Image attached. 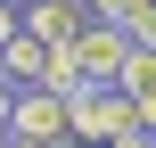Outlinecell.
<instances>
[{"label":"cell","instance_id":"obj_1","mask_svg":"<svg viewBox=\"0 0 156 148\" xmlns=\"http://www.w3.org/2000/svg\"><path fill=\"white\" fill-rule=\"evenodd\" d=\"M140 115H132V91H115V82H82V91H66V140L74 148H107L115 132H132Z\"/></svg>","mask_w":156,"mask_h":148},{"label":"cell","instance_id":"obj_2","mask_svg":"<svg viewBox=\"0 0 156 148\" xmlns=\"http://www.w3.org/2000/svg\"><path fill=\"white\" fill-rule=\"evenodd\" d=\"M8 132H16V140H66V99H58V91H41V82H16Z\"/></svg>","mask_w":156,"mask_h":148},{"label":"cell","instance_id":"obj_3","mask_svg":"<svg viewBox=\"0 0 156 148\" xmlns=\"http://www.w3.org/2000/svg\"><path fill=\"white\" fill-rule=\"evenodd\" d=\"M74 58H82V74H90V82H115V74H123V58H132V33L90 16V25L74 33Z\"/></svg>","mask_w":156,"mask_h":148},{"label":"cell","instance_id":"obj_4","mask_svg":"<svg viewBox=\"0 0 156 148\" xmlns=\"http://www.w3.org/2000/svg\"><path fill=\"white\" fill-rule=\"evenodd\" d=\"M16 25H25L33 41H49V49H58V41H74L90 16H82V0H25V8H16Z\"/></svg>","mask_w":156,"mask_h":148},{"label":"cell","instance_id":"obj_5","mask_svg":"<svg viewBox=\"0 0 156 148\" xmlns=\"http://www.w3.org/2000/svg\"><path fill=\"white\" fill-rule=\"evenodd\" d=\"M41 66H49V41H33L25 25L0 41V82H41Z\"/></svg>","mask_w":156,"mask_h":148},{"label":"cell","instance_id":"obj_6","mask_svg":"<svg viewBox=\"0 0 156 148\" xmlns=\"http://www.w3.org/2000/svg\"><path fill=\"white\" fill-rule=\"evenodd\" d=\"M82 82H90V74H82L74 41H58V49H49V66H41V91H58V99H66V91H82Z\"/></svg>","mask_w":156,"mask_h":148},{"label":"cell","instance_id":"obj_7","mask_svg":"<svg viewBox=\"0 0 156 148\" xmlns=\"http://www.w3.org/2000/svg\"><path fill=\"white\" fill-rule=\"evenodd\" d=\"M115 91H156V49H140V41H132V58H123Z\"/></svg>","mask_w":156,"mask_h":148},{"label":"cell","instance_id":"obj_8","mask_svg":"<svg viewBox=\"0 0 156 148\" xmlns=\"http://www.w3.org/2000/svg\"><path fill=\"white\" fill-rule=\"evenodd\" d=\"M140 8H156V0H82V16H99V25H132Z\"/></svg>","mask_w":156,"mask_h":148},{"label":"cell","instance_id":"obj_9","mask_svg":"<svg viewBox=\"0 0 156 148\" xmlns=\"http://www.w3.org/2000/svg\"><path fill=\"white\" fill-rule=\"evenodd\" d=\"M123 33H132V41H140V49H156V8H140V16H132V25H123Z\"/></svg>","mask_w":156,"mask_h":148},{"label":"cell","instance_id":"obj_10","mask_svg":"<svg viewBox=\"0 0 156 148\" xmlns=\"http://www.w3.org/2000/svg\"><path fill=\"white\" fill-rule=\"evenodd\" d=\"M132 115H140V132H156V91H132Z\"/></svg>","mask_w":156,"mask_h":148},{"label":"cell","instance_id":"obj_11","mask_svg":"<svg viewBox=\"0 0 156 148\" xmlns=\"http://www.w3.org/2000/svg\"><path fill=\"white\" fill-rule=\"evenodd\" d=\"M107 148H156V140H148V132H140V124H132V132H115V140H107Z\"/></svg>","mask_w":156,"mask_h":148},{"label":"cell","instance_id":"obj_12","mask_svg":"<svg viewBox=\"0 0 156 148\" xmlns=\"http://www.w3.org/2000/svg\"><path fill=\"white\" fill-rule=\"evenodd\" d=\"M8 148H74V140H16V132H8Z\"/></svg>","mask_w":156,"mask_h":148},{"label":"cell","instance_id":"obj_13","mask_svg":"<svg viewBox=\"0 0 156 148\" xmlns=\"http://www.w3.org/2000/svg\"><path fill=\"white\" fill-rule=\"evenodd\" d=\"M0 8H25V0H0Z\"/></svg>","mask_w":156,"mask_h":148},{"label":"cell","instance_id":"obj_14","mask_svg":"<svg viewBox=\"0 0 156 148\" xmlns=\"http://www.w3.org/2000/svg\"><path fill=\"white\" fill-rule=\"evenodd\" d=\"M0 148H8V132H0Z\"/></svg>","mask_w":156,"mask_h":148},{"label":"cell","instance_id":"obj_15","mask_svg":"<svg viewBox=\"0 0 156 148\" xmlns=\"http://www.w3.org/2000/svg\"><path fill=\"white\" fill-rule=\"evenodd\" d=\"M148 140H156V132H148Z\"/></svg>","mask_w":156,"mask_h":148}]
</instances>
